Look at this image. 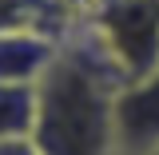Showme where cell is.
I'll use <instances>...</instances> for the list:
<instances>
[{
	"label": "cell",
	"instance_id": "cell-4",
	"mask_svg": "<svg viewBox=\"0 0 159 155\" xmlns=\"http://www.w3.org/2000/svg\"><path fill=\"white\" fill-rule=\"evenodd\" d=\"M56 56L60 36L36 28H8L0 32V84H40Z\"/></svg>",
	"mask_w": 159,
	"mask_h": 155
},
{
	"label": "cell",
	"instance_id": "cell-6",
	"mask_svg": "<svg viewBox=\"0 0 159 155\" xmlns=\"http://www.w3.org/2000/svg\"><path fill=\"white\" fill-rule=\"evenodd\" d=\"M0 155H40V147L32 143V135L28 139H4L0 143Z\"/></svg>",
	"mask_w": 159,
	"mask_h": 155
},
{
	"label": "cell",
	"instance_id": "cell-1",
	"mask_svg": "<svg viewBox=\"0 0 159 155\" xmlns=\"http://www.w3.org/2000/svg\"><path fill=\"white\" fill-rule=\"evenodd\" d=\"M116 88L111 68L92 52L80 32L60 36L56 64L36 84L40 155H119L116 151Z\"/></svg>",
	"mask_w": 159,
	"mask_h": 155
},
{
	"label": "cell",
	"instance_id": "cell-7",
	"mask_svg": "<svg viewBox=\"0 0 159 155\" xmlns=\"http://www.w3.org/2000/svg\"><path fill=\"white\" fill-rule=\"evenodd\" d=\"M139 155H159V147H151V151H139Z\"/></svg>",
	"mask_w": 159,
	"mask_h": 155
},
{
	"label": "cell",
	"instance_id": "cell-5",
	"mask_svg": "<svg viewBox=\"0 0 159 155\" xmlns=\"http://www.w3.org/2000/svg\"><path fill=\"white\" fill-rule=\"evenodd\" d=\"M36 127V84H0V143L28 139Z\"/></svg>",
	"mask_w": 159,
	"mask_h": 155
},
{
	"label": "cell",
	"instance_id": "cell-2",
	"mask_svg": "<svg viewBox=\"0 0 159 155\" xmlns=\"http://www.w3.org/2000/svg\"><path fill=\"white\" fill-rule=\"evenodd\" d=\"M119 84L159 68V0H99L72 24Z\"/></svg>",
	"mask_w": 159,
	"mask_h": 155
},
{
	"label": "cell",
	"instance_id": "cell-3",
	"mask_svg": "<svg viewBox=\"0 0 159 155\" xmlns=\"http://www.w3.org/2000/svg\"><path fill=\"white\" fill-rule=\"evenodd\" d=\"M159 147V68L116 88V151L139 155Z\"/></svg>",
	"mask_w": 159,
	"mask_h": 155
}]
</instances>
